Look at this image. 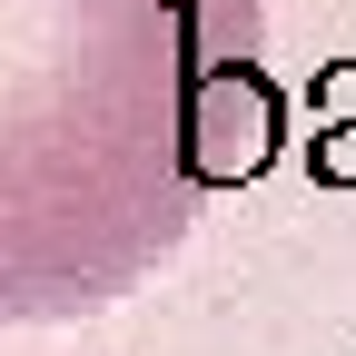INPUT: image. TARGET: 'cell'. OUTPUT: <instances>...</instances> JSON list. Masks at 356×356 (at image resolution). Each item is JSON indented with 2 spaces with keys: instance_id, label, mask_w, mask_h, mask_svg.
Listing matches in <instances>:
<instances>
[{
  "instance_id": "6da1fadb",
  "label": "cell",
  "mask_w": 356,
  "mask_h": 356,
  "mask_svg": "<svg viewBox=\"0 0 356 356\" xmlns=\"http://www.w3.org/2000/svg\"><path fill=\"white\" fill-rule=\"evenodd\" d=\"M267 159V0H0V327L139 297Z\"/></svg>"
}]
</instances>
